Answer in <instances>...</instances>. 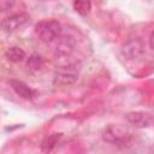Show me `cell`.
Segmentation results:
<instances>
[{
	"mask_svg": "<svg viewBox=\"0 0 154 154\" xmlns=\"http://www.w3.org/2000/svg\"><path fill=\"white\" fill-rule=\"evenodd\" d=\"M60 138H61V134H53V135L47 136V137L42 141L41 149H42L43 152H46V153L51 152V150L55 147V144L59 142Z\"/></svg>",
	"mask_w": 154,
	"mask_h": 154,
	"instance_id": "10",
	"label": "cell"
},
{
	"mask_svg": "<svg viewBox=\"0 0 154 154\" xmlns=\"http://www.w3.org/2000/svg\"><path fill=\"white\" fill-rule=\"evenodd\" d=\"M126 120L134 125L135 128H148L153 123V118L150 114L144 112H130L125 116Z\"/></svg>",
	"mask_w": 154,
	"mask_h": 154,
	"instance_id": "6",
	"label": "cell"
},
{
	"mask_svg": "<svg viewBox=\"0 0 154 154\" xmlns=\"http://www.w3.org/2000/svg\"><path fill=\"white\" fill-rule=\"evenodd\" d=\"M35 35L45 43H52L61 35V25L58 20H41L35 24Z\"/></svg>",
	"mask_w": 154,
	"mask_h": 154,
	"instance_id": "1",
	"label": "cell"
},
{
	"mask_svg": "<svg viewBox=\"0 0 154 154\" xmlns=\"http://www.w3.org/2000/svg\"><path fill=\"white\" fill-rule=\"evenodd\" d=\"M79 71H81V64L78 61L60 65L55 69L54 81L58 84H72L77 81Z\"/></svg>",
	"mask_w": 154,
	"mask_h": 154,
	"instance_id": "2",
	"label": "cell"
},
{
	"mask_svg": "<svg viewBox=\"0 0 154 154\" xmlns=\"http://www.w3.org/2000/svg\"><path fill=\"white\" fill-rule=\"evenodd\" d=\"M28 22H29V16L26 13H18L5 18L1 22V28L5 32H12L19 29L20 26L25 25Z\"/></svg>",
	"mask_w": 154,
	"mask_h": 154,
	"instance_id": "5",
	"label": "cell"
},
{
	"mask_svg": "<svg viewBox=\"0 0 154 154\" xmlns=\"http://www.w3.org/2000/svg\"><path fill=\"white\" fill-rule=\"evenodd\" d=\"M73 8L78 14L87 16V14H89V12L91 10V1L90 0H75Z\"/></svg>",
	"mask_w": 154,
	"mask_h": 154,
	"instance_id": "11",
	"label": "cell"
},
{
	"mask_svg": "<svg viewBox=\"0 0 154 154\" xmlns=\"http://www.w3.org/2000/svg\"><path fill=\"white\" fill-rule=\"evenodd\" d=\"M122 54L129 59V60H135L138 59L143 55L144 53V43L140 38H131L126 41L122 46Z\"/></svg>",
	"mask_w": 154,
	"mask_h": 154,
	"instance_id": "4",
	"label": "cell"
},
{
	"mask_svg": "<svg viewBox=\"0 0 154 154\" xmlns=\"http://www.w3.org/2000/svg\"><path fill=\"white\" fill-rule=\"evenodd\" d=\"M5 55L12 63H19L25 59V52L20 47H17V46H12L7 48V51L5 52Z\"/></svg>",
	"mask_w": 154,
	"mask_h": 154,
	"instance_id": "9",
	"label": "cell"
},
{
	"mask_svg": "<svg viewBox=\"0 0 154 154\" xmlns=\"http://www.w3.org/2000/svg\"><path fill=\"white\" fill-rule=\"evenodd\" d=\"M26 65L30 70L32 71H37L43 66V59L40 54H31L26 61Z\"/></svg>",
	"mask_w": 154,
	"mask_h": 154,
	"instance_id": "12",
	"label": "cell"
},
{
	"mask_svg": "<svg viewBox=\"0 0 154 154\" xmlns=\"http://www.w3.org/2000/svg\"><path fill=\"white\" fill-rule=\"evenodd\" d=\"M52 43H54V52L59 55H69L73 49V41L67 36L60 35Z\"/></svg>",
	"mask_w": 154,
	"mask_h": 154,
	"instance_id": "7",
	"label": "cell"
},
{
	"mask_svg": "<svg viewBox=\"0 0 154 154\" xmlns=\"http://www.w3.org/2000/svg\"><path fill=\"white\" fill-rule=\"evenodd\" d=\"M10 84H11L12 89L14 90V93L17 95H19L20 97L25 99V100H31L35 96V91L29 85H26L24 82H22V81L11 79L10 81Z\"/></svg>",
	"mask_w": 154,
	"mask_h": 154,
	"instance_id": "8",
	"label": "cell"
},
{
	"mask_svg": "<svg viewBox=\"0 0 154 154\" xmlns=\"http://www.w3.org/2000/svg\"><path fill=\"white\" fill-rule=\"evenodd\" d=\"M149 45H150V48L154 51V31L150 34V37H149Z\"/></svg>",
	"mask_w": 154,
	"mask_h": 154,
	"instance_id": "14",
	"label": "cell"
},
{
	"mask_svg": "<svg viewBox=\"0 0 154 154\" xmlns=\"http://www.w3.org/2000/svg\"><path fill=\"white\" fill-rule=\"evenodd\" d=\"M14 5V0H0V7L2 11H7L12 8Z\"/></svg>",
	"mask_w": 154,
	"mask_h": 154,
	"instance_id": "13",
	"label": "cell"
},
{
	"mask_svg": "<svg viewBox=\"0 0 154 154\" xmlns=\"http://www.w3.org/2000/svg\"><path fill=\"white\" fill-rule=\"evenodd\" d=\"M130 132L119 125H109L103 129L102 131V138L113 144H124L128 143L130 140Z\"/></svg>",
	"mask_w": 154,
	"mask_h": 154,
	"instance_id": "3",
	"label": "cell"
}]
</instances>
